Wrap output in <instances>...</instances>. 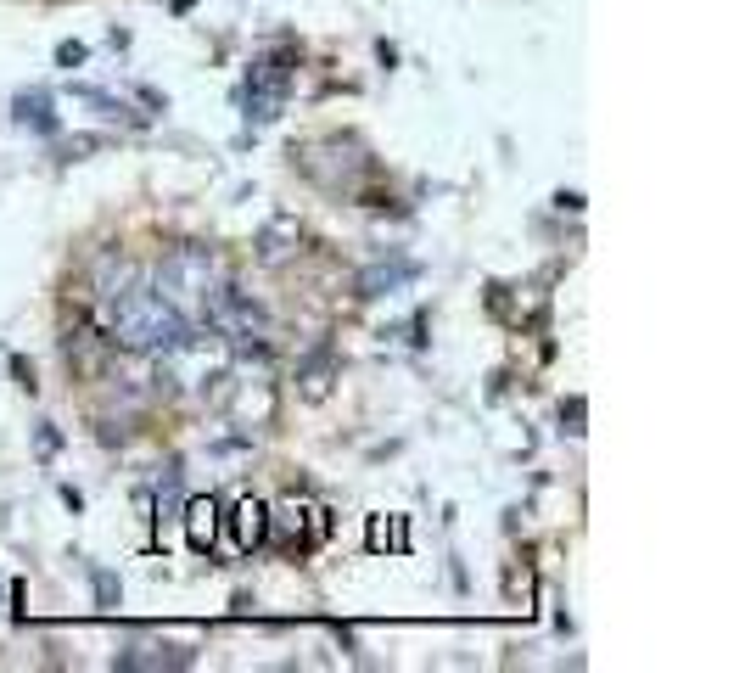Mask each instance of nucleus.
Masks as SVG:
<instances>
[{
  "label": "nucleus",
  "mask_w": 745,
  "mask_h": 673,
  "mask_svg": "<svg viewBox=\"0 0 745 673\" xmlns=\"http://www.w3.org/2000/svg\"><path fill=\"white\" fill-rule=\"evenodd\" d=\"M286 85H292V51L258 57L253 68H247V90H241V101H247V118H253V124H269V118H281V107H286Z\"/></svg>",
  "instance_id": "4"
},
{
  "label": "nucleus",
  "mask_w": 745,
  "mask_h": 673,
  "mask_svg": "<svg viewBox=\"0 0 745 673\" xmlns=\"http://www.w3.org/2000/svg\"><path fill=\"white\" fill-rule=\"evenodd\" d=\"M409 275H415V270H409V264H393V270L381 264V270H370L365 281H359V287H365V298H381V292H393L398 281H409Z\"/></svg>",
  "instance_id": "9"
},
{
  "label": "nucleus",
  "mask_w": 745,
  "mask_h": 673,
  "mask_svg": "<svg viewBox=\"0 0 745 673\" xmlns=\"http://www.w3.org/2000/svg\"><path fill=\"white\" fill-rule=\"evenodd\" d=\"M213 287H219V258H213L208 247H174V253L157 264V292H163L180 315L185 309L197 315Z\"/></svg>",
  "instance_id": "2"
},
{
  "label": "nucleus",
  "mask_w": 745,
  "mask_h": 673,
  "mask_svg": "<svg viewBox=\"0 0 745 673\" xmlns=\"http://www.w3.org/2000/svg\"><path fill=\"white\" fill-rule=\"evenodd\" d=\"M101 326H107V343L129 348V354H180V348H191V320L157 287H141V281L101 298Z\"/></svg>",
  "instance_id": "1"
},
{
  "label": "nucleus",
  "mask_w": 745,
  "mask_h": 673,
  "mask_svg": "<svg viewBox=\"0 0 745 673\" xmlns=\"http://www.w3.org/2000/svg\"><path fill=\"white\" fill-rule=\"evenodd\" d=\"M241 522H236V533H241V550H253V545H264V528H269V522H264V505H253V500H241Z\"/></svg>",
  "instance_id": "7"
},
{
  "label": "nucleus",
  "mask_w": 745,
  "mask_h": 673,
  "mask_svg": "<svg viewBox=\"0 0 745 673\" xmlns=\"http://www.w3.org/2000/svg\"><path fill=\"white\" fill-rule=\"evenodd\" d=\"M96 595H101V606H113V601H118V584H113L107 573H96Z\"/></svg>",
  "instance_id": "11"
},
{
  "label": "nucleus",
  "mask_w": 745,
  "mask_h": 673,
  "mask_svg": "<svg viewBox=\"0 0 745 673\" xmlns=\"http://www.w3.org/2000/svg\"><path fill=\"white\" fill-rule=\"evenodd\" d=\"M17 124L57 129V118H51V101H45V96H17Z\"/></svg>",
  "instance_id": "10"
},
{
  "label": "nucleus",
  "mask_w": 745,
  "mask_h": 673,
  "mask_svg": "<svg viewBox=\"0 0 745 673\" xmlns=\"http://www.w3.org/2000/svg\"><path fill=\"white\" fill-rule=\"evenodd\" d=\"M197 315H202V326H213L225 343H236V348H264V337H269V315L241 287H230V281H219V287L202 298Z\"/></svg>",
  "instance_id": "3"
},
{
  "label": "nucleus",
  "mask_w": 745,
  "mask_h": 673,
  "mask_svg": "<svg viewBox=\"0 0 745 673\" xmlns=\"http://www.w3.org/2000/svg\"><path fill=\"white\" fill-rule=\"evenodd\" d=\"M185 516H191V545L208 550L213 545V500H191V505H185Z\"/></svg>",
  "instance_id": "8"
},
{
  "label": "nucleus",
  "mask_w": 745,
  "mask_h": 673,
  "mask_svg": "<svg viewBox=\"0 0 745 673\" xmlns=\"http://www.w3.org/2000/svg\"><path fill=\"white\" fill-rule=\"evenodd\" d=\"M129 281H135V264H129L118 247L96 258V298H113V292H124V287H129Z\"/></svg>",
  "instance_id": "5"
},
{
  "label": "nucleus",
  "mask_w": 745,
  "mask_h": 673,
  "mask_svg": "<svg viewBox=\"0 0 745 673\" xmlns=\"http://www.w3.org/2000/svg\"><path fill=\"white\" fill-rule=\"evenodd\" d=\"M331 376H337V359L331 354H314L303 371H297V382H303V399H325L331 393Z\"/></svg>",
  "instance_id": "6"
},
{
  "label": "nucleus",
  "mask_w": 745,
  "mask_h": 673,
  "mask_svg": "<svg viewBox=\"0 0 745 673\" xmlns=\"http://www.w3.org/2000/svg\"><path fill=\"white\" fill-rule=\"evenodd\" d=\"M57 62H62V68H73V62H85V45H62V51H57Z\"/></svg>",
  "instance_id": "12"
}]
</instances>
